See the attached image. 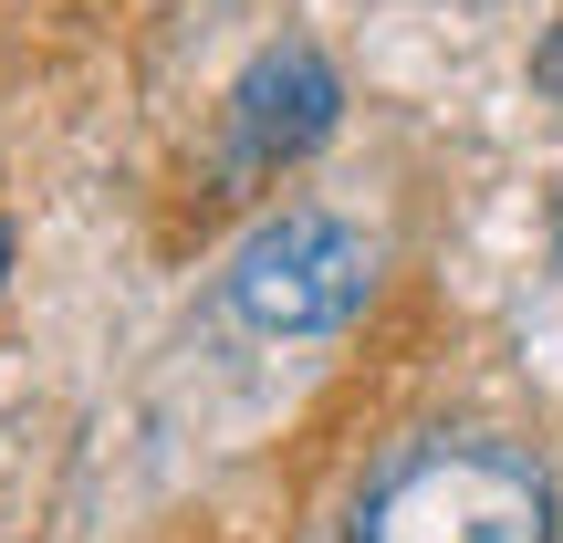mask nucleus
<instances>
[{
  "instance_id": "f257e3e1",
  "label": "nucleus",
  "mask_w": 563,
  "mask_h": 543,
  "mask_svg": "<svg viewBox=\"0 0 563 543\" xmlns=\"http://www.w3.org/2000/svg\"><path fill=\"white\" fill-rule=\"evenodd\" d=\"M355 543H553V491L501 439H428L365 491Z\"/></svg>"
},
{
  "instance_id": "f03ea898",
  "label": "nucleus",
  "mask_w": 563,
  "mask_h": 543,
  "mask_svg": "<svg viewBox=\"0 0 563 543\" xmlns=\"http://www.w3.org/2000/svg\"><path fill=\"white\" fill-rule=\"evenodd\" d=\"M365 282H376L365 230H344L334 209H282V220H262L241 241V262H230V314L251 335H334L365 303Z\"/></svg>"
},
{
  "instance_id": "7ed1b4c3",
  "label": "nucleus",
  "mask_w": 563,
  "mask_h": 543,
  "mask_svg": "<svg viewBox=\"0 0 563 543\" xmlns=\"http://www.w3.org/2000/svg\"><path fill=\"white\" fill-rule=\"evenodd\" d=\"M323 126H334V74H323V53L282 42V53L251 63V84H241V158H251V167L302 158Z\"/></svg>"
},
{
  "instance_id": "20e7f679",
  "label": "nucleus",
  "mask_w": 563,
  "mask_h": 543,
  "mask_svg": "<svg viewBox=\"0 0 563 543\" xmlns=\"http://www.w3.org/2000/svg\"><path fill=\"white\" fill-rule=\"evenodd\" d=\"M0 272H11V230H0Z\"/></svg>"
}]
</instances>
